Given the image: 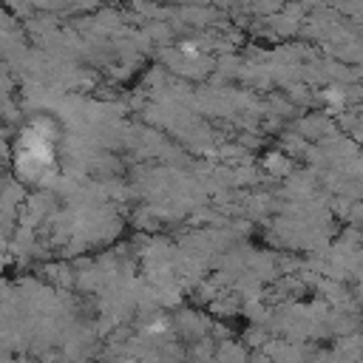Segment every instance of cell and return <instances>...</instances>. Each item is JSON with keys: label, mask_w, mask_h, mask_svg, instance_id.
I'll list each match as a JSON object with an SVG mask.
<instances>
[{"label": "cell", "mask_w": 363, "mask_h": 363, "mask_svg": "<svg viewBox=\"0 0 363 363\" xmlns=\"http://www.w3.org/2000/svg\"><path fill=\"white\" fill-rule=\"evenodd\" d=\"M17 164L26 176H43L54 164V142L51 133L31 125L17 139Z\"/></svg>", "instance_id": "cell-1"}]
</instances>
